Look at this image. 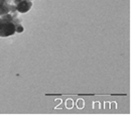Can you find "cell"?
I'll return each instance as SVG.
<instances>
[{"mask_svg":"<svg viewBox=\"0 0 132 116\" xmlns=\"http://www.w3.org/2000/svg\"><path fill=\"white\" fill-rule=\"evenodd\" d=\"M23 27L19 20L9 13L0 17V36L6 37L14 34L15 32H22Z\"/></svg>","mask_w":132,"mask_h":116,"instance_id":"cell-1","label":"cell"},{"mask_svg":"<svg viewBox=\"0 0 132 116\" xmlns=\"http://www.w3.org/2000/svg\"><path fill=\"white\" fill-rule=\"evenodd\" d=\"M12 1H13V2L15 3V4H17V3H19V2H21L22 0H12Z\"/></svg>","mask_w":132,"mask_h":116,"instance_id":"cell-7","label":"cell"},{"mask_svg":"<svg viewBox=\"0 0 132 116\" xmlns=\"http://www.w3.org/2000/svg\"><path fill=\"white\" fill-rule=\"evenodd\" d=\"M29 1H31V0H29Z\"/></svg>","mask_w":132,"mask_h":116,"instance_id":"cell-8","label":"cell"},{"mask_svg":"<svg viewBox=\"0 0 132 116\" xmlns=\"http://www.w3.org/2000/svg\"><path fill=\"white\" fill-rule=\"evenodd\" d=\"M7 3V0H0V8L3 6V5H5Z\"/></svg>","mask_w":132,"mask_h":116,"instance_id":"cell-6","label":"cell"},{"mask_svg":"<svg viewBox=\"0 0 132 116\" xmlns=\"http://www.w3.org/2000/svg\"><path fill=\"white\" fill-rule=\"evenodd\" d=\"M32 7V3L29 0H22L21 2L16 4V10L20 13H25Z\"/></svg>","mask_w":132,"mask_h":116,"instance_id":"cell-2","label":"cell"},{"mask_svg":"<svg viewBox=\"0 0 132 116\" xmlns=\"http://www.w3.org/2000/svg\"><path fill=\"white\" fill-rule=\"evenodd\" d=\"M10 12V5L8 3H6L5 5H3L1 8H0V16L2 15H5V14H8Z\"/></svg>","mask_w":132,"mask_h":116,"instance_id":"cell-3","label":"cell"},{"mask_svg":"<svg viewBox=\"0 0 132 116\" xmlns=\"http://www.w3.org/2000/svg\"><path fill=\"white\" fill-rule=\"evenodd\" d=\"M84 105H85V103H84V100L83 99H79L78 100V102H77V106H78V108H83L84 107Z\"/></svg>","mask_w":132,"mask_h":116,"instance_id":"cell-4","label":"cell"},{"mask_svg":"<svg viewBox=\"0 0 132 116\" xmlns=\"http://www.w3.org/2000/svg\"><path fill=\"white\" fill-rule=\"evenodd\" d=\"M66 105H67L68 108H70V109H71V108L73 107V100H72V99H68V100H67V102H66Z\"/></svg>","mask_w":132,"mask_h":116,"instance_id":"cell-5","label":"cell"}]
</instances>
